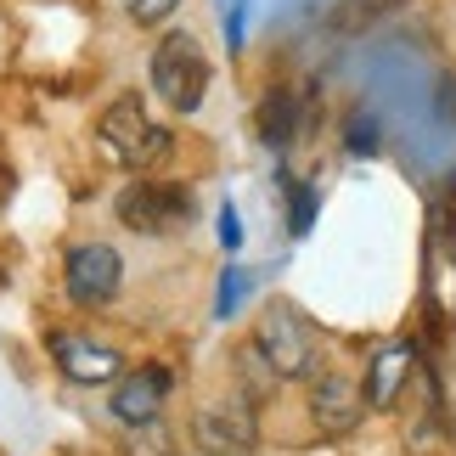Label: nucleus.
Masks as SVG:
<instances>
[{
	"label": "nucleus",
	"mask_w": 456,
	"mask_h": 456,
	"mask_svg": "<svg viewBox=\"0 0 456 456\" xmlns=\"http://www.w3.org/2000/svg\"><path fill=\"white\" fill-rule=\"evenodd\" d=\"M208 79H215V68H208V51L191 28H169L158 34L152 51H147V91L164 102L169 113L191 118L208 102Z\"/></svg>",
	"instance_id": "nucleus-1"
},
{
	"label": "nucleus",
	"mask_w": 456,
	"mask_h": 456,
	"mask_svg": "<svg viewBox=\"0 0 456 456\" xmlns=\"http://www.w3.org/2000/svg\"><path fill=\"white\" fill-rule=\"evenodd\" d=\"M220 242H225V248H237V242H242V225H237V208L232 203L220 208Z\"/></svg>",
	"instance_id": "nucleus-18"
},
{
	"label": "nucleus",
	"mask_w": 456,
	"mask_h": 456,
	"mask_svg": "<svg viewBox=\"0 0 456 456\" xmlns=\"http://www.w3.org/2000/svg\"><path fill=\"white\" fill-rule=\"evenodd\" d=\"M254 130H259V142L271 152H282L293 135H299V91H293V85H271V91L259 96Z\"/></svg>",
	"instance_id": "nucleus-11"
},
{
	"label": "nucleus",
	"mask_w": 456,
	"mask_h": 456,
	"mask_svg": "<svg viewBox=\"0 0 456 456\" xmlns=\"http://www.w3.org/2000/svg\"><path fill=\"white\" fill-rule=\"evenodd\" d=\"M361 417H366V389L349 372H315L310 378V423L322 428L327 440L355 434Z\"/></svg>",
	"instance_id": "nucleus-8"
},
{
	"label": "nucleus",
	"mask_w": 456,
	"mask_h": 456,
	"mask_svg": "<svg viewBox=\"0 0 456 456\" xmlns=\"http://www.w3.org/2000/svg\"><path fill=\"white\" fill-rule=\"evenodd\" d=\"M108 6H118L135 28H158V23H169V17L181 12V0H108Z\"/></svg>",
	"instance_id": "nucleus-14"
},
{
	"label": "nucleus",
	"mask_w": 456,
	"mask_h": 456,
	"mask_svg": "<svg viewBox=\"0 0 456 456\" xmlns=\"http://www.w3.org/2000/svg\"><path fill=\"white\" fill-rule=\"evenodd\" d=\"M169 389H175V372L169 366H135V372H125L113 383V395H108V417L118 428H152L158 417H164L169 406Z\"/></svg>",
	"instance_id": "nucleus-7"
},
{
	"label": "nucleus",
	"mask_w": 456,
	"mask_h": 456,
	"mask_svg": "<svg viewBox=\"0 0 456 456\" xmlns=\"http://www.w3.org/2000/svg\"><path fill=\"white\" fill-rule=\"evenodd\" d=\"M411 361H417V349L406 338H395V344H383L372 361H366V411H395V400L400 389H406V378H411Z\"/></svg>",
	"instance_id": "nucleus-10"
},
{
	"label": "nucleus",
	"mask_w": 456,
	"mask_h": 456,
	"mask_svg": "<svg viewBox=\"0 0 456 456\" xmlns=\"http://www.w3.org/2000/svg\"><path fill=\"white\" fill-rule=\"evenodd\" d=\"M62 293L79 310H102L125 293V254L113 242H74L62 254Z\"/></svg>",
	"instance_id": "nucleus-6"
},
{
	"label": "nucleus",
	"mask_w": 456,
	"mask_h": 456,
	"mask_svg": "<svg viewBox=\"0 0 456 456\" xmlns=\"http://www.w3.org/2000/svg\"><path fill=\"white\" fill-rule=\"evenodd\" d=\"M96 147L108 152L118 169H152L175 152V130L147 113L142 91H125L96 113Z\"/></svg>",
	"instance_id": "nucleus-2"
},
{
	"label": "nucleus",
	"mask_w": 456,
	"mask_h": 456,
	"mask_svg": "<svg viewBox=\"0 0 456 456\" xmlns=\"http://www.w3.org/2000/svg\"><path fill=\"white\" fill-rule=\"evenodd\" d=\"M191 451L203 456H254L259 451V411L248 395H225V400H203L191 411Z\"/></svg>",
	"instance_id": "nucleus-5"
},
{
	"label": "nucleus",
	"mask_w": 456,
	"mask_h": 456,
	"mask_svg": "<svg viewBox=\"0 0 456 456\" xmlns=\"http://www.w3.org/2000/svg\"><path fill=\"white\" fill-rule=\"evenodd\" d=\"M113 220L135 237H175L191 220V191L181 181H158V175H142V181H125L113 198Z\"/></svg>",
	"instance_id": "nucleus-3"
},
{
	"label": "nucleus",
	"mask_w": 456,
	"mask_h": 456,
	"mask_svg": "<svg viewBox=\"0 0 456 456\" xmlns=\"http://www.w3.org/2000/svg\"><path fill=\"white\" fill-rule=\"evenodd\" d=\"M254 349L271 361V372L282 383L315 378V361H322V338H315V327L288 299L265 305V315H259V327H254Z\"/></svg>",
	"instance_id": "nucleus-4"
},
{
	"label": "nucleus",
	"mask_w": 456,
	"mask_h": 456,
	"mask_svg": "<svg viewBox=\"0 0 456 456\" xmlns=\"http://www.w3.org/2000/svg\"><path fill=\"white\" fill-rule=\"evenodd\" d=\"M51 355H57V372L68 383H85V389H102V383L125 378V355L102 338H85V332H57V338H51Z\"/></svg>",
	"instance_id": "nucleus-9"
},
{
	"label": "nucleus",
	"mask_w": 456,
	"mask_h": 456,
	"mask_svg": "<svg viewBox=\"0 0 456 456\" xmlns=\"http://www.w3.org/2000/svg\"><path fill=\"white\" fill-rule=\"evenodd\" d=\"M248 288H254V282H248V271H237V265H232V271H220V299H215V322H232V315H237V305L248 299Z\"/></svg>",
	"instance_id": "nucleus-16"
},
{
	"label": "nucleus",
	"mask_w": 456,
	"mask_h": 456,
	"mask_svg": "<svg viewBox=\"0 0 456 456\" xmlns=\"http://www.w3.org/2000/svg\"><path fill=\"white\" fill-rule=\"evenodd\" d=\"M344 147L349 152H355V158H372L378 147H383V125H378V118L372 113H349V125H344Z\"/></svg>",
	"instance_id": "nucleus-13"
},
{
	"label": "nucleus",
	"mask_w": 456,
	"mask_h": 456,
	"mask_svg": "<svg viewBox=\"0 0 456 456\" xmlns=\"http://www.w3.org/2000/svg\"><path fill=\"white\" fill-rule=\"evenodd\" d=\"M237 378L242 383H248V389H242V395H248V400H259V395H271L276 389V383H282V378H276L271 372V361L265 355H259V349L248 344V349H237Z\"/></svg>",
	"instance_id": "nucleus-12"
},
{
	"label": "nucleus",
	"mask_w": 456,
	"mask_h": 456,
	"mask_svg": "<svg viewBox=\"0 0 456 456\" xmlns=\"http://www.w3.org/2000/svg\"><path fill=\"white\" fill-rule=\"evenodd\" d=\"M220 17H225V45L242 51V34H248V0H215Z\"/></svg>",
	"instance_id": "nucleus-17"
},
{
	"label": "nucleus",
	"mask_w": 456,
	"mask_h": 456,
	"mask_svg": "<svg viewBox=\"0 0 456 456\" xmlns=\"http://www.w3.org/2000/svg\"><path fill=\"white\" fill-rule=\"evenodd\" d=\"M282 191H288V225H293V237H305L310 220H315V191L299 186L293 175H282Z\"/></svg>",
	"instance_id": "nucleus-15"
}]
</instances>
